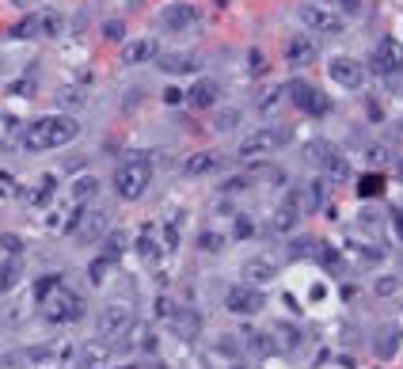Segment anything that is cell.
Returning <instances> with one entry per match:
<instances>
[{"label":"cell","mask_w":403,"mask_h":369,"mask_svg":"<svg viewBox=\"0 0 403 369\" xmlns=\"http://www.w3.org/2000/svg\"><path fill=\"white\" fill-rule=\"evenodd\" d=\"M236 126H240V110L236 107H225V110H217V115H214V130L217 133H229Z\"/></svg>","instance_id":"obj_32"},{"label":"cell","mask_w":403,"mask_h":369,"mask_svg":"<svg viewBox=\"0 0 403 369\" xmlns=\"http://www.w3.org/2000/svg\"><path fill=\"white\" fill-rule=\"evenodd\" d=\"M316 255H320V263L328 266L331 274H339V271H342V255H339V248H331V244H320V251H316Z\"/></svg>","instance_id":"obj_34"},{"label":"cell","mask_w":403,"mask_h":369,"mask_svg":"<svg viewBox=\"0 0 403 369\" xmlns=\"http://www.w3.org/2000/svg\"><path fill=\"white\" fill-rule=\"evenodd\" d=\"M392 225H396V237L403 240V217H399V214H392Z\"/></svg>","instance_id":"obj_49"},{"label":"cell","mask_w":403,"mask_h":369,"mask_svg":"<svg viewBox=\"0 0 403 369\" xmlns=\"http://www.w3.org/2000/svg\"><path fill=\"white\" fill-rule=\"evenodd\" d=\"M38 35L42 38H58L61 35V16L58 12H42L38 16Z\"/></svg>","instance_id":"obj_33"},{"label":"cell","mask_w":403,"mask_h":369,"mask_svg":"<svg viewBox=\"0 0 403 369\" xmlns=\"http://www.w3.org/2000/svg\"><path fill=\"white\" fill-rule=\"evenodd\" d=\"M339 8H342V16H350V19L365 16V0H339Z\"/></svg>","instance_id":"obj_42"},{"label":"cell","mask_w":403,"mask_h":369,"mask_svg":"<svg viewBox=\"0 0 403 369\" xmlns=\"http://www.w3.org/2000/svg\"><path fill=\"white\" fill-rule=\"evenodd\" d=\"M399 286H403V282H399V278H392V274H388V278H377V282H373L377 297H396V293H399Z\"/></svg>","instance_id":"obj_38"},{"label":"cell","mask_w":403,"mask_h":369,"mask_svg":"<svg viewBox=\"0 0 403 369\" xmlns=\"http://www.w3.org/2000/svg\"><path fill=\"white\" fill-rule=\"evenodd\" d=\"M286 95V88H271V92H263V99H259V110H271V107H278V99Z\"/></svg>","instance_id":"obj_43"},{"label":"cell","mask_w":403,"mask_h":369,"mask_svg":"<svg viewBox=\"0 0 403 369\" xmlns=\"http://www.w3.org/2000/svg\"><path fill=\"white\" fill-rule=\"evenodd\" d=\"M232 237H236V240H248V237H255V221H251L248 214H236V225H232Z\"/></svg>","instance_id":"obj_39"},{"label":"cell","mask_w":403,"mask_h":369,"mask_svg":"<svg viewBox=\"0 0 403 369\" xmlns=\"http://www.w3.org/2000/svg\"><path fill=\"white\" fill-rule=\"evenodd\" d=\"M160 69L164 73H194L198 61L187 58V53H167V58H160Z\"/></svg>","instance_id":"obj_28"},{"label":"cell","mask_w":403,"mask_h":369,"mask_svg":"<svg viewBox=\"0 0 403 369\" xmlns=\"http://www.w3.org/2000/svg\"><path fill=\"white\" fill-rule=\"evenodd\" d=\"M110 266H115V259H107V255H103V251H99V255H95V259H92V263H88V278H92V286H103V282H107V278H103V274L110 271Z\"/></svg>","instance_id":"obj_31"},{"label":"cell","mask_w":403,"mask_h":369,"mask_svg":"<svg viewBox=\"0 0 403 369\" xmlns=\"http://www.w3.org/2000/svg\"><path fill=\"white\" fill-rule=\"evenodd\" d=\"M305 156L316 167H323L328 179H350V160H346V156L335 149L331 141H308L305 145Z\"/></svg>","instance_id":"obj_8"},{"label":"cell","mask_w":403,"mask_h":369,"mask_svg":"<svg viewBox=\"0 0 403 369\" xmlns=\"http://www.w3.org/2000/svg\"><path fill=\"white\" fill-rule=\"evenodd\" d=\"M53 183H58V179H53V175H42V183H38V194H35V202H46V198L53 194Z\"/></svg>","instance_id":"obj_45"},{"label":"cell","mask_w":403,"mask_h":369,"mask_svg":"<svg viewBox=\"0 0 403 369\" xmlns=\"http://www.w3.org/2000/svg\"><path fill=\"white\" fill-rule=\"evenodd\" d=\"M274 335H282V346H286V350H297V346H300V331L289 328V323H278Z\"/></svg>","instance_id":"obj_37"},{"label":"cell","mask_w":403,"mask_h":369,"mask_svg":"<svg viewBox=\"0 0 403 369\" xmlns=\"http://www.w3.org/2000/svg\"><path fill=\"white\" fill-rule=\"evenodd\" d=\"M95 194H99V179H95V175H80V179L73 183V202H76V206H88Z\"/></svg>","instance_id":"obj_25"},{"label":"cell","mask_w":403,"mask_h":369,"mask_svg":"<svg viewBox=\"0 0 403 369\" xmlns=\"http://www.w3.org/2000/svg\"><path fill=\"white\" fill-rule=\"evenodd\" d=\"M80 137V122L73 115H38L35 122H27L23 130V145L27 152H50V149H65Z\"/></svg>","instance_id":"obj_1"},{"label":"cell","mask_w":403,"mask_h":369,"mask_svg":"<svg viewBox=\"0 0 403 369\" xmlns=\"http://www.w3.org/2000/svg\"><path fill=\"white\" fill-rule=\"evenodd\" d=\"M149 183H152V160L145 152H133L115 167V191L122 202H137L149 191Z\"/></svg>","instance_id":"obj_2"},{"label":"cell","mask_w":403,"mask_h":369,"mask_svg":"<svg viewBox=\"0 0 403 369\" xmlns=\"http://www.w3.org/2000/svg\"><path fill=\"white\" fill-rule=\"evenodd\" d=\"M183 99H187V92H179V88H167V92H164V103L167 107H179Z\"/></svg>","instance_id":"obj_46"},{"label":"cell","mask_w":403,"mask_h":369,"mask_svg":"<svg viewBox=\"0 0 403 369\" xmlns=\"http://www.w3.org/2000/svg\"><path fill=\"white\" fill-rule=\"evenodd\" d=\"M23 130L27 122H19L16 115H0V152H12L23 145Z\"/></svg>","instance_id":"obj_19"},{"label":"cell","mask_w":403,"mask_h":369,"mask_svg":"<svg viewBox=\"0 0 403 369\" xmlns=\"http://www.w3.org/2000/svg\"><path fill=\"white\" fill-rule=\"evenodd\" d=\"M399 339H403V331L396 328V323H384V328L377 331V339H373V354L388 362V358L399 350Z\"/></svg>","instance_id":"obj_22"},{"label":"cell","mask_w":403,"mask_h":369,"mask_svg":"<svg viewBox=\"0 0 403 369\" xmlns=\"http://www.w3.org/2000/svg\"><path fill=\"white\" fill-rule=\"evenodd\" d=\"M58 286H61V274H42L38 286H35V301H46Z\"/></svg>","instance_id":"obj_35"},{"label":"cell","mask_w":403,"mask_h":369,"mask_svg":"<svg viewBox=\"0 0 403 369\" xmlns=\"http://www.w3.org/2000/svg\"><path fill=\"white\" fill-rule=\"evenodd\" d=\"M198 248L206 251V255H217L221 248H225V237H221V232H202V237H198Z\"/></svg>","instance_id":"obj_36"},{"label":"cell","mask_w":403,"mask_h":369,"mask_svg":"<svg viewBox=\"0 0 403 369\" xmlns=\"http://www.w3.org/2000/svg\"><path fill=\"white\" fill-rule=\"evenodd\" d=\"M19 278H23V255H8V259L0 263V293L16 289Z\"/></svg>","instance_id":"obj_23"},{"label":"cell","mask_w":403,"mask_h":369,"mask_svg":"<svg viewBox=\"0 0 403 369\" xmlns=\"http://www.w3.org/2000/svg\"><path fill=\"white\" fill-rule=\"evenodd\" d=\"M137 255H141L145 263H156V259H160V244H156V232H152L149 225L137 232Z\"/></svg>","instance_id":"obj_26"},{"label":"cell","mask_w":403,"mask_h":369,"mask_svg":"<svg viewBox=\"0 0 403 369\" xmlns=\"http://www.w3.org/2000/svg\"><path fill=\"white\" fill-rule=\"evenodd\" d=\"M167 323H172V328L183 335V339H194V335L202 331V316H198L194 308H179V305H175V312L167 316Z\"/></svg>","instance_id":"obj_21"},{"label":"cell","mask_w":403,"mask_h":369,"mask_svg":"<svg viewBox=\"0 0 403 369\" xmlns=\"http://www.w3.org/2000/svg\"><path fill=\"white\" fill-rule=\"evenodd\" d=\"M328 76L339 88H346V92H354V88L365 84V65L357 61V58H346V53H339V58L328 61Z\"/></svg>","instance_id":"obj_11"},{"label":"cell","mask_w":403,"mask_h":369,"mask_svg":"<svg viewBox=\"0 0 403 369\" xmlns=\"http://www.w3.org/2000/svg\"><path fill=\"white\" fill-rule=\"evenodd\" d=\"M377 194H384V175L365 172L362 179H357V198H377Z\"/></svg>","instance_id":"obj_27"},{"label":"cell","mask_w":403,"mask_h":369,"mask_svg":"<svg viewBox=\"0 0 403 369\" xmlns=\"http://www.w3.org/2000/svg\"><path fill=\"white\" fill-rule=\"evenodd\" d=\"M396 214H399V217H403V202H399V206H396Z\"/></svg>","instance_id":"obj_50"},{"label":"cell","mask_w":403,"mask_h":369,"mask_svg":"<svg viewBox=\"0 0 403 369\" xmlns=\"http://www.w3.org/2000/svg\"><path fill=\"white\" fill-rule=\"evenodd\" d=\"M286 95H289V103H293V107L300 110V115H308V118H323V115L331 110V99L323 95L316 84L300 80V76L286 84Z\"/></svg>","instance_id":"obj_5"},{"label":"cell","mask_w":403,"mask_h":369,"mask_svg":"<svg viewBox=\"0 0 403 369\" xmlns=\"http://www.w3.org/2000/svg\"><path fill=\"white\" fill-rule=\"evenodd\" d=\"M156 53H160L156 38H133V42L122 46V61H126V65H145V61H152Z\"/></svg>","instance_id":"obj_20"},{"label":"cell","mask_w":403,"mask_h":369,"mask_svg":"<svg viewBox=\"0 0 403 369\" xmlns=\"http://www.w3.org/2000/svg\"><path fill=\"white\" fill-rule=\"evenodd\" d=\"M297 16L312 35H342V16L331 12L328 4H300Z\"/></svg>","instance_id":"obj_9"},{"label":"cell","mask_w":403,"mask_h":369,"mask_svg":"<svg viewBox=\"0 0 403 369\" xmlns=\"http://www.w3.org/2000/svg\"><path fill=\"white\" fill-rule=\"evenodd\" d=\"M289 137H293V133H289L286 126H259V130H251L248 137L236 145V152L244 156V160H263V156L286 149Z\"/></svg>","instance_id":"obj_3"},{"label":"cell","mask_w":403,"mask_h":369,"mask_svg":"<svg viewBox=\"0 0 403 369\" xmlns=\"http://www.w3.org/2000/svg\"><path fill=\"white\" fill-rule=\"evenodd\" d=\"M263 305H266V301H263V289H259V286H248V282L229 286V293H225V308L232 312V316H255Z\"/></svg>","instance_id":"obj_10"},{"label":"cell","mask_w":403,"mask_h":369,"mask_svg":"<svg viewBox=\"0 0 403 369\" xmlns=\"http://www.w3.org/2000/svg\"><path fill=\"white\" fill-rule=\"evenodd\" d=\"M217 99H221V84L214 80V76H198V80L187 88V103L194 110H214Z\"/></svg>","instance_id":"obj_15"},{"label":"cell","mask_w":403,"mask_h":369,"mask_svg":"<svg viewBox=\"0 0 403 369\" xmlns=\"http://www.w3.org/2000/svg\"><path fill=\"white\" fill-rule=\"evenodd\" d=\"M229 369H248V365H229Z\"/></svg>","instance_id":"obj_51"},{"label":"cell","mask_w":403,"mask_h":369,"mask_svg":"<svg viewBox=\"0 0 403 369\" xmlns=\"http://www.w3.org/2000/svg\"><path fill=\"white\" fill-rule=\"evenodd\" d=\"M103 35H107L110 42H122V38H126V24H118V19H107V24H103Z\"/></svg>","instance_id":"obj_41"},{"label":"cell","mask_w":403,"mask_h":369,"mask_svg":"<svg viewBox=\"0 0 403 369\" xmlns=\"http://www.w3.org/2000/svg\"><path fill=\"white\" fill-rule=\"evenodd\" d=\"M69 237H76L80 244H95L107 237V214L103 209H88V206H76V214L69 217V225H65Z\"/></svg>","instance_id":"obj_7"},{"label":"cell","mask_w":403,"mask_h":369,"mask_svg":"<svg viewBox=\"0 0 403 369\" xmlns=\"http://www.w3.org/2000/svg\"><path fill=\"white\" fill-rule=\"evenodd\" d=\"M312 58H316V42H312L308 35H293L286 42V65L300 69V65H308Z\"/></svg>","instance_id":"obj_18"},{"label":"cell","mask_w":403,"mask_h":369,"mask_svg":"<svg viewBox=\"0 0 403 369\" xmlns=\"http://www.w3.org/2000/svg\"><path fill=\"white\" fill-rule=\"evenodd\" d=\"M300 198H305V214H316V209L328 202V179H312V183L300 187Z\"/></svg>","instance_id":"obj_24"},{"label":"cell","mask_w":403,"mask_h":369,"mask_svg":"<svg viewBox=\"0 0 403 369\" xmlns=\"http://www.w3.org/2000/svg\"><path fill=\"white\" fill-rule=\"evenodd\" d=\"M133 331V308L130 305H107L95 316V335L99 343H118Z\"/></svg>","instance_id":"obj_6"},{"label":"cell","mask_w":403,"mask_h":369,"mask_svg":"<svg viewBox=\"0 0 403 369\" xmlns=\"http://www.w3.org/2000/svg\"><path fill=\"white\" fill-rule=\"evenodd\" d=\"M312 248H316L312 240H297V244H293V251H289V255H293V259H300V255H312Z\"/></svg>","instance_id":"obj_47"},{"label":"cell","mask_w":403,"mask_h":369,"mask_svg":"<svg viewBox=\"0 0 403 369\" xmlns=\"http://www.w3.org/2000/svg\"><path fill=\"white\" fill-rule=\"evenodd\" d=\"M160 24L167 31H175V35H183V31H190V27L198 24V8L187 4V0H172V4L160 12Z\"/></svg>","instance_id":"obj_12"},{"label":"cell","mask_w":403,"mask_h":369,"mask_svg":"<svg viewBox=\"0 0 403 369\" xmlns=\"http://www.w3.org/2000/svg\"><path fill=\"white\" fill-rule=\"evenodd\" d=\"M300 217H305V198H300V187H293V191L282 198V206L274 209V229L289 232V229H297Z\"/></svg>","instance_id":"obj_13"},{"label":"cell","mask_w":403,"mask_h":369,"mask_svg":"<svg viewBox=\"0 0 403 369\" xmlns=\"http://www.w3.org/2000/svg\"><path fill=\"white\" fill-rule=\"evenodd\" d=\"M373 69L380 76H396L403 69V46L396 38H380V46L373 50Z\"/></svg>","instance_id":"obj_14"},{"label":"cell","mask_w":403,"mask_h":369,"mask_svg":"<svg viewBox=\"0 0 403 369\" xmlns=\"http://www.w3.org/2000/svg\"><path fill=\"white\" fill-rule=\"evenodd\" d=\"M225 167V156H221L217 149H202V152H194V156H187L183 160V175H214V172H221Z\"/></svg>","instance_id":"obj_17"},{"label":"cell","mask_w":403,"mask_h":369,"mask_svg":"<svg viewBox=\"0 0 403 369\" xmlns=\"http://www.w3.org/2000/svg\"><path fill=\"white\" fill-rule=\"evenodd\" d=\"M244 282H248V286H266V282H274V278H278V263L271 259V255H251V259L248 263H244Z\"/></svg>","instance_id":"obj_16"},{"label":"cell","mask_w":403,"mask_h":369,"mask_svg":"<svg viewBox=\"0 0 403 369\" xmlns=\"http://www.w3.org/2000/svg\"><path fill=\"white\" fill-rule=\"evenodd\" d=\"M399 175H403V160H399Z\"/></svg>","instance_id":"obj_52"},{"label":"cell","mask_w":403,"mask_h":369,"mask_svg":"<svg viewBox=\"0 0 403 369\" xmlns=\"http://www.w3.org/2000/svg\"><path fill=\"white\" fill-rule=\"evenodd\" d=\"M164 244L167 248H179V214H172L164 221Z\"/></svg>","instance_id":"obj_40"},{"label":"cell","mask_w":403,"mask_h":369,"mask_svg":"<svg viewBox=\"0 0 403 369\" xmlns=\"http://www.w3.org/2000/svg\"><path fill=\"white\" fill-rule=\"evenodd\" d=\"M251 73H255V76H259V73H266V58H263L259 50H251Z\"/></svg>","instance_id":"obj_48"},{"label":"cell","mask_w":403,"mask_h":369,"mask_svg":"<svg viewBox=\"0 0 403 369\" xmlns=\"http://www.w3.org/2000/svg\"><path fill=\"white\" fill-rule=\"evenodd\" d=\"M0 244H4V251H8V255H23V240L12 237V232H4V237H0Z\"/></svg>","instance_id":"obj_44"},{"label":"cell","mask_w":403,"mask_h":369,"mask_svg":"<svg viewBox=\"0 0 403 369\" xmlns=\"http://www.w3.org/2000/svg\"><path fill=\"white\" fill-rule=\"evenodd\" d=\"M122 251H126V232H118V229H110L107 237H103V255L107 259H122Z\"/></svg>","instance_id":"obj_29"},{"label":"cell","mask_w":403,"mask_h":369,"mask_svg":"<svg viewBox=\"0 0 403 369\" xmlns=\"http://www.w3.org/2000/svg\"><path fill=\"white\" fill-rule=\"evenodd\" d=\"M38 308H42V316H46L50 323H76V320H84V297L76 293V289L69 286H58L46 301H38Z\"/></svg>","instance_id":"obj_4"},{"label":"cell","mask_w":403,"mask_h":369,"mask_svg":"<svg viewBox=\"0 0 403 369\" xmlns=\"http://www.w3.org/2000/svg\"><path fill=\"white\" fill-rule=\"evenodd\" d=\"M244 339H248L244 346H248L251 354H259V358H266V354H274V350H278V346L271 343V335H263V331H248Z\"/></svg>","instance_id":"obj_30"}]
</instances>
